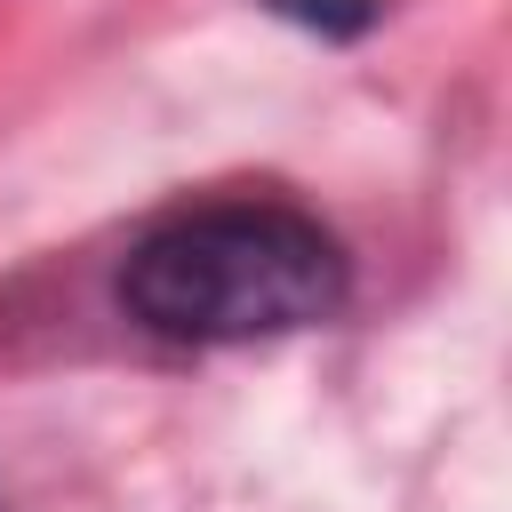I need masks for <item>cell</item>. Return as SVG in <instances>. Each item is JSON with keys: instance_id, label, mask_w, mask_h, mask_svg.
<instances>
[{"instance_id": "obj_3", "label": "cell", "mask_w": 512, "mask_h": 512, "mask_svg": "<svg viewBox=\"0 0 512 512\" xmlns=\"http://www.w3.org/2000/svg\"><path fill=\"white\" fill-rule=\"evenodd\" d=\"M0 512H8V480H0Z\"/></svg>"}, {"instance_id": "obj_1", "label": "cell", "mask_w": 512, "mask_h": 512, "mask_svg": "<svg viewBox=\"0 0 512 512\" xmlns=\"http://www.w3.org/2000/svg\"><path fill=\"white\" fill-rule=\"evenodd\" d=\"M112 304L128 328L184 352L272 344L296 328H328L352 304V248L336 240V224L272 192L192 200L128 240Z\"/></svg>"}, {"instance_id": "obj_2", "label": "cell", "mask_w": 512, "mask_h": 512, "mask_svg": "<svg viewBox=\"0 0 512 512\" xmlns=\"http://www.w3.org/2000/svg\"><path fill=\"white\" fill-rule=\"evenodd\" d=\"M272 16H288L296 32H312V40H368L376 32V16H384V0H264Z\"/></svg>"}]
</instances>
